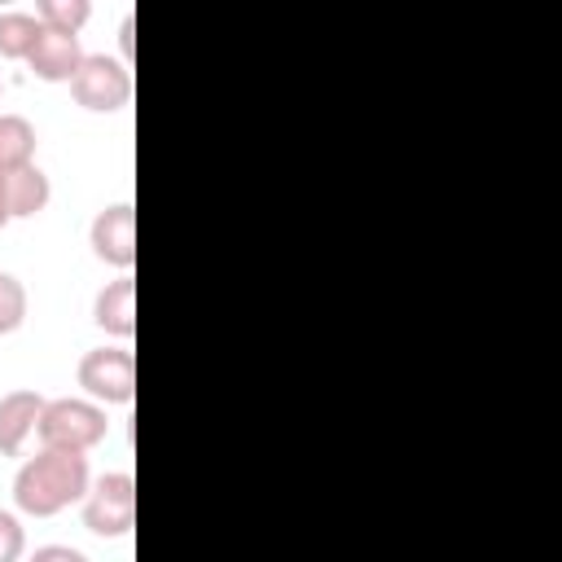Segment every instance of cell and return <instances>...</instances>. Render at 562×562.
I'll use <instances>...</instances> for the list:
<instances>
[{
  "label": "cell",
  "instance_id": "cell-19",
  "mask_svg": "<svg viewBox=\"0 0 562 562\" xmlns=\"http://www.w3.org/2000/svg\"><path fill=\"white\" fill-rule=\"evenodd\" d=\"M0 97H4V83H0Z\"/></svg>",
  "mask_w": 562,
  "mask_h": 562
},
{
  "label": "cell",
  "instance_id": "cell-10",
  "mask_svg": "<svg viewBox=\"0 0 562 562\" xmlns=\"http://www.w3.org/2000/svg\"><path fill=\"white\" fill-rule=\"evenodd\" d=\"M4 202H9V215L13 220H31L40 215L48 202H53V180L44 167H18L4 176Z\"/></svg>",
  "mask_w": 562,
  "mask_h": 562
},
{
  "label": "cell",
  "instance_id": "cell-13",
  "mask_svg": "<svg viewBox=\"0 0 562 562\" xmlns=\"http://www.w3.org/2000/svg\"><path fill=\"white\" fill-rule=\"evenodd\" d=\"M35 18H40V26H48V31L79 35L83 22L92 18V4H88V0H40V4H35Z\"/></svg>",
  "mask_w": 562,
  "mask_h": 562
},
{
  "label": "cell",
  "instance_id": "cell-12",
  "mask_svg": "<svg viewBox=\"0 0 562 562\" xmlns=\"http://www.w3.org/2000/svg\"><path fill=\"white\" fill-rule=\"evenodd\" d=\"M40 18L35 13H22V9H9V13H0V57H9V61H26V53L35 48V40H40Z\"/></svg>",
  "mask_w": 562,
  "mask_h": 562
},
{
  "label": "cell",
  "instance_id": "cell-8",
  "mask_svg": "<svg viewBox=\"0 0 562 562\" xmlns=\"http://www.w3.org/2000/svg\"><path fill=\"white\" fill-rule=\"evenodd\" d=\"M92 325L105 329L110 338H132L136 334V277L119 272L114 281H105L92 299Z\"/></svg>",
  "mask_w": 562,
  "mask_h": 562
},
{
  "label": "cell",
  "instance_id": "cell-18",
  "mask_svg": "<svg viewBox=\"0 0 562 562\" xmlns=\"http://www.w3.org/2000/svg\"><path fill=\"white\" fill-rule=\"evenodd\" d=\"M13 215H9V202H4V176H0V228H9Z\"/></svg>",
  "mask_w": 562,
  "mask_h": 562
},
{
  "label": "cell",
  "instance_id": "cell-17",
  "mask_svg": "<svg viewBox=\"0 0 562 562\" xmlns=\"http://www.w3.org/2000/svg\"><path fill=\"white\" fill-rule=\"evenodd\" d=\"M132 31H136V18L127 13L123 22H119V48H123V66L132 61V53H136V40H132Z\"/></svg>",
  "mask_w": 562,
  "mask_h": 562
},
{
  "label": "cell",
  "instance_id": "cell-4",
  "mask_svg": "<svg viewBox=\"0 0 562 562\" xmlns=\"http://www.w3.org/2000/svg\"><path fill=\"white\" fill-rule=\"evenodd\" d=\"M83 527L101 540H119L136 527V479L127 470H110L97 483H88Z\"/></svg>",
  "mask_w": 562,
  "mask_h": 562
},
{
  "label": "cell",
  "instance_id": "cell-14",
  "mask_svg": "<svg viewBox=\"0 0 562 562\" xmlns=\"http://www.w3.org/2000/svg\"><path fill=\"white\" fill-rule=\"evenodd\" d=\"M26 307H31L26 285H22L13 272H0V338L18 334V329L26 325Z\"/></svg>",
  "mask_w": 562,
  "mask_h": 562
},
{
  "label": "cell",
  "instance_id": "cell-15",
  "mask_svg": "<svg viewBox=\"0 0 562 562\" xmlns=\"http://www.w3.org/2000/svg\"><path fill=\"white\" fill-rule=\"evenodd\" d=\"M26 553V527L13 509H0V562H22Z\"/></svg>",
  "mask_w": 562,
  "mask_h": 562
},
{
  "label": "cell",
  "instance_id": "cell-7",
  "mask_svg": "<svg viewBox=\"0 0 562 562\" xmlns=\"http://www.w3.org/2000/svg\"><path fill=\"white\" fill-rule=\"evenodd\" d=\"M83 44H79V35H66V31H40V40H35V48L26 53V66H31V75L35 79H44V83H70L75 75H79V66H83Z\"/></svg>",
  "mask_w": 562,
  "mask_h": 562
},
{
  "label": "cell",
  "instance_id": "cell-2",
  "mask_svg": "<svg viewBox=\"0 0 562 562\" xmlns=\"http://www.w3.org/2000/svg\"><path fill=\"white\" fill-rule=\"evenodd\" d=\"M105 435H110L105 408L92 404V400H83V395L44 400V413L35 422L40 448H57V452H92Z\"/></svg>",
  "mask_w": 562,
  "mask_h": 562
},
{
  "label": "cell",
  "instance_id": "cell-6",
  "mask_svg": "<svg viewBox=\"0 0 562 562\" xmlns=\"http://www.w3.org/2000/svg\"><path fill=\"white\" fill-rule=\"evenodd\" d=\"M88 246L101 263L119 268V272H132L136 268V206L132 202H114V206H101L92 215V228H88Z\"/></svg>",
  "mask_w": 562,
  "mask_h": 562
},
{
  "label": "cell",
  "instance_id": "cell-9",
  "mask_svg": "<svg viewBox=\"0 0 562 562\" xmlns=\"http://www.w3.org/2000/svg\"><path fill=\"white\" fill-rule=\"evenodd\" d=\"M44 413V395L31 386L4 391L0 395V457H18L26 448V439L35 435V422Z\"/></svg>",
  "mask_w": 562,
  "mask_h": 562
},
{
  "label": "cell",
  "instance_id": "cell-3",
  "mask_svg": "<svg viewBox=\"0 0 562 562\" xmlns=\"http://www.w3.org/2000/svg\"><path fill=\"white\" fill-rule=\"evenodd\" d=\"M75 378H79L83 400H92L101 408L136 400V356H132V347H92V351H83Z\"/></svg>",
  "mask_w": 562,
  "mask_h": 562
},
{
  "label": "cell",
  "instance_id": "cell-11",
  "mask_svg": "<svg viewBox=\"0 0 562 562\" xmlns=\"http://www.w3.org/2000/svg\"><path fill=\"white\" fill-rule=\"evenodd\" d=\"M35 145H40V136H35L31 119L0 114V176H9L18 167H31L35 162Z\"/></svg>",
  "mask_w": 562,
  "mask_h": 562
},
{
  "label": "cell",
  "instance_id": "cell-16",
  "mask_svg": "<svg viewBox=\"0 0 562 562\" xmlns=\"http://www.w3.org/2000/svg\"><path fill=\"white\" fill-rule=\"evenodd\" d=\"M26 562H88V553H79L70 544H40Z\"/></svg>",
  "mask_w": 562,
  "mask_h": 562
},
{
  "label": "cell",
  "instance_id": "cell-5",
  "mask_svg": "<svg viewBox=\"0 0 562 562\" xmlns=\"http://www.w3.org/2000/svg\"><path fill=\"white\" fill-rule=\"evenodd\" d=\"M70 97L88 114H119L132 101V70L119 57L88 53L83 66H79V75L70 79Z\"/></svg>",
  "mask_w": 562,
  "mask_h": 562
},
{
  "label": "cell",
  "instance_id": "cell-1",
  "mask_svg": "<svg viewBox=\"0 0 562 562\" xmlns=\"http://www.w3.org/2000/svg\"><path fill=\"white\" fill-rule=\"evenodd\" d=\"M88 452H57V448H40L35 457H26L13 474V505L31 518H53L61 509H70L75 501L88 496Z\"/></svg>",
  "mask_w": 562,
  "mask_h": 562
}]
</instances>
